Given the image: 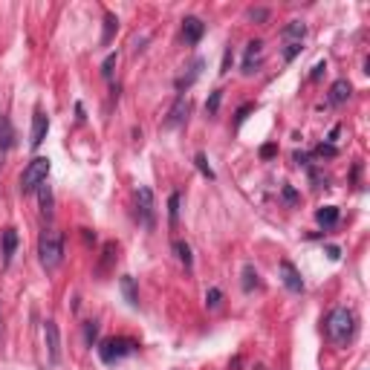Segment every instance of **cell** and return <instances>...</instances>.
I'll use <instances>...</instances> for the list:
<instances>
[{
  "instance_id": "1",
  "label": "cell",
  "mask_w": 370,
  "mask_h": 370,
  "mask_svg": "<svg viewBox=\"0 0 370 370\" xmlns=\"http://www.w3.org/2000/svg\"><path fill=\"white\" fill-rule=\"evenodd\" d=\"M324 330H327V339L333 344L353 342V336H356V315H353V310H347V307L330 310L327 321H324Z\"/></svg>"
},
{
  "instance_id": "2",
  "label": "cell",
  "mask_w": 370,
  "mask_h": 370,
  "mask_svg": "<svg viewBox=\"0 0 370 370\" xmlns=\"http://www.w3.org/2000/svg\"><path fill=\"white\" fill-rule=\"evenodd\" d=\"M38 260H41V267L47 272L61 267V260H64V235L58 232V228L47 226L41 232V237H38Z\"/></svg>"
},
{
  "instance_id": "3",
  "label": "cell",
  "mask_w": 370,
  "mask_h": 370,
  "mask_svg": "<svg viewBox=\"0 0 370 370\" xmlns=\"http://www.w3.org/2000/svg\"><path fill=\"white\" fill-rule=\"evenodd\" d=\"M96 350H99V359H101L104 364H116V362H121V359H128V356L139 353V342L125 339V336H113V339H104Z\"/></svg>"
},
{
  "instance_id": "4",
  "label": "cell",
  "mask_w": 370,
  "mask_h": 370,
  "mask_svg": "<svg viewBox=\"0 0 370 370\" xmlns=\"http://www.w3.org/2000/svg\"><path fill=\"white\" fill-rule=\"evenodd\" d=\"M49 168H52L49 156H35V160L24 168V174H21V194L38 191L47 183V177H49Z\"/></svg>"
},
{
  "instance_id": "5",
  "label": "cell",
  "mask_w": 370,
  "mask_h": 370,
  "mask_svg": "<svg viewBox=\"0 0 370 370\" xmlns=\"http://www.w3.org/2000/svg\"><path fill=\"white\" fill-rule=\"evenodd\" d=\"M136 220L142 223L148 232L156 228V200H153V191L148 185L136 188Z\"/></svg>"
},
{
  "instance_id": "6",
  "label": "cell",
  "mask_w": 370,
  "mask_h": 370,
  "mask_svg": "<svg viewBox=\"0 0 370 370\" xmlns=\"http://www.w3.org/2000/svg\"><path fill=\"white\" fill-rule=\"evenodd\" d=\"M188 113H191V99H188L185 93H180L177 99H174L171 110H168V116H165V121H162V128H165V131H177V128H183V125H185V119H188Z\"/></svg>"
},
{
  "instance_id": "7",
  "label": "cell",
  "mask_w": 370,
  "mask_h": 370,
  "mask_svg": "<svg viewBox=\"0 0 370 370\" xmlns=\"http://www.w3.org/2000/svg\"><path fill=\"white\" fill-rule=\"evenodd\" d=\"M44 344H47V359L52 367L61 364V330L56 321H44Z\"/></svg>"
},
{
  "instance_id": "8",
  "label": "cell",
  "mask_w": 370,
  "mask_h": 370,
  "mask_svg": "<svg viewBox=\"0 0 370 370\" xmlns=\"http://www.w3.org/2000/svg\"><path fill=\"white\" fill-rule=\"evenodd\" d=\"M15 252H17V228L6 226L3 232H0V263H3V269L12 267Z\"/></svg>"
},
{
  "instance_id": "9",
  "label": "cell",
  "mask_w": 370,
  "mask_h": 370,
  "mask_svg": "<svg viewBox=\"0 0 370 370\" xmlns=\"http://www.w3.org/2000/svg\"><path fill=\"white\" fill-rule=\"evenodd\" d=\"M260 64H263V41L255 38V41L246 44V52H243V73H246V76L258 73Z\"/></svg>"
},
{
  "instance_id": "10",
  "label": "cell",
  "mask_w": 370,
  "mask_h": 370,
  "mask_svg": "<svg viewBox=\"0 0 370 370\" xmlns=\"http://www.w3.org/2000/svg\"><path fill=\"white\" fill-rule=\"evenodd\" d=\"M203 67H205V58H200V56H197V58H194V61L185 67V73H183V76L174 78V87H177L180 93H183V90H188V87L203 76Z\"/></svg>"
},
{
  "instance_id": "11",
  "label": "cell",
  "mask_w": 370,
  "mask_h": 370,
  "mask_svg": "<svg viewBox=\"0 0 370 370\" xmlns=\"http://www.w3.org/2000/svg\"><path fill=\"white\" fill-rule=\"evenodd\" d=\"M280 280H284V287L289 289V292H304V278H301V272L295 269V263H289V260H280Z\"/></svg>"
},
{
  "instance_id": "12",
  "label": "cell",
  "mask_w": 370,
  "mask_h": 370,
  "mask_svg": "<svg viewBox=\"0 0 370 370\" xmlns=\"http://www.w3.org/2000/svg\"><path fill=\"white\" fill-rule=\"evenodd\" d=\"M203 35H205L203 17H197V15H185V17H183V38H185V44H200Z\"/></svg>"
},
{
  "instance_id": "13",
  "label": "cell",
  "mask_w": 370,
  "mask_h": 370,
  "mask_svg": "<svg viewBox=\"0 0 370 370\" xmlns=\"http://www.w3.org/2000/svg\"><path fill=\"white\" fill-rule=\"evenodd\" d=\"M350 93H353V84H350L347 78L333 81L330 93H327V104H330V108H342V104L350 99Z\"/></svg>"
},
{
  "instance_id": "14",
  "label": "cell",
  "mask_w": 370,
  "mask_h": 370,
  "mask_svg": "<svg viewBox=\"0 0 370 370\" xmlns=\"http://www.w3.org/2000/svg\"><path fill=\"white\" fill-rule=\"evenodd\" d=\"M47 133H49V119H47L41 110H35V116H32V136H29V145H32V148H41V145H44V139H47Z\"/></svg>"
},
{
  "instance_id": "15",
  "label": "cell",
  "mask_w": 370,
  "mask_h": 370,
  "mask_svg": "<svg viewBox=\"0 0 370 370\" xmlns=\"http://www.w3.org/2000/svg\"><path fill=\"white\" fill-rule=\"evenodd\" d=\"M280 38L287 44H301L307 38V24L304 21H289L284 29H280Z\"/></svg>"
},
{
  "instance_id": "16",
  "label": "cell",
  "mask_w": 370,
  "mask_h": 370,
  "mask_svg": "<svg viewBox=\"0 0 370 370\" xmlns=\"http://www.w3.org/2000/svg\"><path fill=\"white\" fill-rule=\"evenodd\" d=\"M339 217H342L339 205H321L319 211H315V223H319L321 228H333L339 223Z\"/></svg>"
},
{
  "instance_id": "17",
  "label": "cell",
  "mask_w": 370,
  "mask_h": 370,
  "mask_svg": "<svg viewBox=\"0 0 370 370\" xmlns=\"http://www.w3.org/2000/svg\"><path fill=\"white\" fill-rule=\"evenodd\" d=\"M15 145V128L9 116H0V153H9V148Z\"/></svg>"
},
{
  "instance_id": "18",
  "label": "cell",
  "mask_w": 370,
  "mask_h": 370,
  "mask_svg": "<svg viewBox=\"0 0 370 370\" xmlns=\"http://www.w3.org/2000/svg\"><path fill=\"white\" fill-rule=\"evenodd\" d=\"M116 255H119V246H116V243H104V249H101V263L96 267V275H99V278H104V275L110 272Z\"/></svg>"
},
{
  "instance_id": "19",
  "label": "cell",
  "mask_w": 370,
  "mask_h": 370,
  "mask_svg": "<svg viewBox=\"0 0 370 370\" xmlns=\"http://www.w3.org/2000/svg\"><path fill=\"white\" fill-rule=\"evenodd\" d=\"M119 289H121V295H125V301L131 307H139V289H136L133 275H121L119 278Z\"/></svg>"
},
{
  "instance_id": "20",
  "label": "cell",
  "mask_w": 370,
  "mask_h": 370,
  "mask_svg": "<svg viewBox=\"0 0 370 370\" xmlns=\"http://www.w3.org/2000/svg\"><path fill=\"white\" fill-rule=\"evenodd\" d=\"M240 275H243V280H240L243 292H252V289H258V287H260V275H258V269L252 267V263H246Z\"/></svg>"
},
{
  "instance_id": "21",
  "label": "cell",
  "mask_w": 370,
  "mask_h": 370,
  "mask_svg": "<svg viewBox=\"0 0 370 370\" xmlns=\"http://www.w3.org/2000/svg\"><path fill=\"white\" fill-rule=\"evenodd\" d=\"M119 29V17L113 12H104V32H101V47H108L113 41V32Z\"/></svg>"
},
{
  "instance_id": "22",
  "label": "cell",
  "mask_w": 370,
  "mask_h": 370,
  "mask_svg": "<svg viewBox=\"0 0 370 370\" xmlns=\"http://www.w3.org/2000/svg\"><path fill=\"white\" fill-rule=\"evenodd\" d=\"M174 252H177V260L183 263L185 269H191V267H194V255H191V246H188L185 240H174Z\"/></svg>"
},
{
  "instance_id": "23",
  "label": "cell",
  "mask_w": 370,
  "mask_h": 370,
  "mask_svg": "<svg viewBox=\"0 0 370 370\" xmlns=\"http://www.w3.org/2000/svg\"><path fill=\"white\" fill-rule=\"evenodd\" d=\"M180 200H183L180 191H174L171 197H168V223H171V226L180 223Z\"/></svg>"
},
{
  "instance_id": "24",
  "label": "cell",
  "mask_w": 370,
  "mask_h": 370,
  "mask_svg": "<svg viewBox=\"0 0 370 370\" xmlns=\"http://www.w3.org/2000/svg\"><path fill=\"white\" fill-rule=\"evenodd\" d=\"M38 197H41V215L49 220V217H52V191H49L47 183L38 188Z\"/></svg>"
},
{
  "instance_id": "25",
  "label": "cell",
  "mask_w": 370,
  "mask_h": 370,
  "mask_svg": "<svg viewBox=\"0 0 370 370\" xmlns=\"http://www.w3.org/2000/svg\"><path fill=\"white\" fill-rule=\"evenodd\" d=\"M220 101H223V90L217 87V90H211V96H208V101H205V113H208V116H217Z\"/></svg>"
},
{
  "instance_id": "26",
  "label": "cell",
  "mask_w": 370,
  "mask_h": 370,
  "mask_svg": "<svg viewBox=\"0 0 370 370\" xmlns=\"http://www.w3.org/2000/svg\"><path fill=\"white\" fill-rule=\"evenodd\" d=\"M194 165H197V171L203 174V177H205V180H215V168H211V165H208V160H205V153H197V156H194Z\"/></svg>"
},
{
  "instance_id": "27",
  "label": "cell",
  "mask_w": 370,
  "mask_h": 370,
  "mask_svg": "<svg viewBox=\"0 0 370 370\" xmlns=\"http://www.w3.org/2000/svg\"><path fill=\"white\" fill-rule=\"evenodd\" d=\"M96 339H99V324L96 321H84V342H87V347H93Z\"/></svg>"
},
{
  "instance_id": "28",
  "label": "cell",
  "mask_w": 370,
  "mask_h": 370,
  "mask_svg": "<svg viewBox=\"0 0 370 370\" xmlns=\"http://www.w3.org/2000/svg\"><path fill=\"white\" fill-rule=\"evenodd\" d=\"M220 301H223V292H220L217 287H211V289L205 292V307H208V310H217Z\"/></svg>"
},
{
  "instance_id": "29",
  "label": "cell",
  "mask_w": 370,
  "mask_h": 370,
  "mask_svg": "<svg viewBox=\"0 0 370 370\" xmlns=\"http://www.w3.org/2000/svg\"><path fill=\"white\" fill-rule=\"evenodd\" d=\"M116 61H119L116 52H110V56L104 58V64H101V76H104V78H113V67H116Z\"/></svg>"
},
{
  "instance_id": "30",
  "label": "cell",
  "mask_w": 370,
  "mask_h": 370,
  "mask_svg": "<svg viewBox=\"0 0 370 370\" xmlns=\"http://www.w3.org/2000/svg\"><path fill=\"white\" fill-rule=\"evenodd\" d=\"M252 110H255V104H243V108L237 110V116H235V125L240 128V125H243V121H246V116H249Z\"/></svg>"
},
{
  "instance_id": "31",
  "label": "cell",
  "mask_w": 370,
  "mask_h": 370,
  "mask_svg": "<svg viewBox=\"0 0 370 370\" xmlns=\"http://www.w3.org/2000/svg\"><path fill=\"white\" fill-rule=\"evenodd\" d=\"M298 52H301V44H287V49H284V61L289 64V61L298 56Z\"/></svg>"
},
{
  "instance_id": "32",
  "label": "cell",
  "mask_w": 370,
  "mask_h": 370,
  "mask_svg": "<svg viewBox=\"0 0 370 370\" xmlns=\"http://www.w3.org/2000/svg\"><path fill=\"white\" fill-rule=\"evenodd\" d=\"M324 69H327V64H324V61H319V64H315V67H312V73H310V78H312V81H319V78L324 76Z\"/></svg>"
},
{
  "instance_id": "33",
  "label": "cell",
  "mask_w": 370,
  "mask_h": 370,
  "mask_svg": "<svg viewBox=\"0 0 370 370\" xmlns=\"http://www.w3.org/2000/svg\"><path fill=\"white\" fill-rule=\"evenodd\" d=\"M315 153H319V156H336L339 151H336V145H319V148H315Z\"/></svg>"
},
{
  "instance_id": "34",
  "label": "cell",
  "mask_w": 370,
  "mask_h": 370,
  "mask_svg": "<svg viewBox=\"0 0 370 370\" xmlns=\"http://www.w3.org/2000/svg\"><path fill=\"white\" fill-rule=\"evenodd\" d=\"M228 69H232V47H228V49H226V56H223V67H220V73L226 76V73H228Z\"/></svg>"
},
{
  "instance_id": "35",
  "label": "cell",
  "mask_w": 370,
  "mask_h": 370,
  "mask_svg": "<svg viewBox=\"0 0 370 370\" xmlns=\"http://www.w3.org/2000/svg\"><path fill=\"white\" fill-rule=\"evenodd\" d=\"M249 17H252V21H267L269 9H249Z\"/></svg>"
},
{
  "instance_id": "36",
  "label": "cell",
  "mask_w": 370,
  "mask_h": 370,
  "mask_svg": "<svg viewBox=\"0 0 370 370\" xmlns=\"http://www.w3.org/2000/svg\"><path fill=\"white\" fill-rule=\"evenodd\" d=\"M284 200L287 203H298V191L292 185H284Z\"/></svg>"
},
{
  "instance_id": "37",
  "label": "cell",
  "mask_w": 370,
  "mask_h": 370,
  "mask_svg": "<svg viewBox=\"0 0 370 370\" xmlns=\"http://www.w3.org/2000/svg\"><path fill=\"white\" fill-rule=\"evenodd\" d=\"M275 151H278L275 145H263V148H260V156H263V160H269V156H272Z\"/></svg>"
},
{
  "instance_id": "38",
  "label": "cell",
  "mask_w": 370,
  "mask_h": 370,
  "mask_svg": "<svg viewBox=\"0 0 370 370\" xmlns=\"http://www.w3.org/2000/svg\"><path fill=\"white\" fill-rule=\"evenodd\" d=\"M327 255H330V260H339V258H342L339 246H327Z\"/></svg>"
},
{
  "instance_id": "39",
  "label": "cell",
  "mask_w": 370,
  "mask_h": 370,
  "mask_svg": "<svg viewBox=\"0 0 370 370\" xmlns=\"http://www.w3.org/2000/svg\"><path fill=\"white\" fill-rule=\"evenodd\" d=\"M0 339H3V319H0Z\"/></svg>"
}]
</instances>
